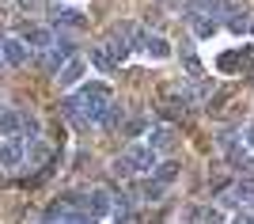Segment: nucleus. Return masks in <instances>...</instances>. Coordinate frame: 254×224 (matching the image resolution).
Masks as SVG:
<instances>
[{"label": "nucleus", "mask_w": 254, "mask_h": 224, "mask_svg": "<svg viewBox=\"0 0 254 224\" xmlns=\"http://www.w3.org/2000/svg\"><path fill=\"white\" fill-rule=\"evenodd\" d=\"M110 103H114V87L106 84V80H87V84H80V87L68 91L64 110H68L76 122H99Z\"/></svg>", "instance_id": "nucleus-1"}, {"label": "nucleus", "mask_w": 254, "mask_h": 224, "mask_svg": "<svg viewBox=\"0 0 254 224\" xmlns=\"http://www.w3.org/2000/svg\"><path fill=\"white\" fill-rule=\"evenodd\" d=\"M156 163H159V156L144 145V141H137V145H129V149L110 163V175H122V179H129V175H144V179H148L152 171H156Z\"/></svg>", "instance_id": "nucleus-2"}, {"label": "nucleus", "mask_w": 254, "mask_h": 224, "mask_svg": "<svg viewBox=\"0 0 254 224\" xmlns=\"http://www.w3.org/2000/svg\"><path fill=\"white\" fill-rule=\"evenodd\" d=\"M0 137L4 141H19V137H38V118L27 110H0Z\"/></svg>", "instance_id": "nucleus-3"}, {"label": "nucleus", "mask_w": 254, "mask_h": 224, "mask_svg": "<svg viewBox=\"0 0 254 224\" xmlns=\"http://www.w3.org/2000/svg\"><path fill=\"white\" fill-rule=\"evenodd\" d=\"M179 175H182V167H179L175 160H163V163H156V171H152V175H148V182L140 186V194H144L148 202H159V198H163V194L171 190V182L179 179Z\"/></svg>", "instance_id": "nucleus-4"}, {"label": "nucleus", "mask_w": 254, "mask_h": 224, "mask_svg": "<svg viewBox=\"0 0 254 224\" xmlns=\"http://www.w3.org/2000/svg\"><path fill=\"white\" fill-rule=\"evenodd\" d=\"M15 38H19L27 50H42V54L50 50L53 42H57V38H53V31H50V27H42V23H23Z\"/></svg>", "instance_id": "nucleus-5"}, {"label": "nucleus", "mask_w": 254, "mask_h": 224, "mask_svg": "<svg viewBox=\"0 0 254 224\" xmlns=\"http://www.w3.org/2000/svg\"><path fill=\"white\" fill-rule=\"evenodd\" d=\"M110 38H114V42H122L129 54H133V50H137V54H144V38H148V34L140 31V23L126 19V23H118L114 31H110Z\"/></svg>", "instance_id": "nucleus-6"}, {"label": "nucleus", "mask_w": 254, "mask_h": 224, "mask_svg": "<svg viewBox=\"0 0 254 224\" xmlns=\"http://www.w3.org/2000/svg\"><path fill=\"white\" fill-rule=\"evenodd\" d=\"M0 61L11 65V69H19V65L31 61V50H27V46H23L15 34H8V38H0Z\"/></svg>", "instance_id": "nucleus-7"}, {"label": "nucleus", "mask_w": 254, "mask_h": 224, "mask_svg": "<svg viewBox=\"0 0 254 224\" xmlns=\"http://www.w3.org/2000/svg\"><path fill=\"white\" fill-rule=\"evenodd\" d=\"M84 73H87V61H84V57L64 61V69L57 73V84H61V91H72V87H80V84H84Z\"/></svg>", "instance_id": "nucleus-8"}, {"label": "nucleus", "mask_w": 254, "mask_h": 224, "mask_svg": "<svg viewBox=\"0 0 254 224\" xmlns=\"http://www.w3.org/2000/svg\"><path fill=\"white\" fill-rule=\"evenodd\" d=\"M72 57H76V46L72 42H53L50 50L42 54V65L50 69V73H61L64 61H72Z\"/></svg>", "instance_id": "nucleus-9"}, {"label": "nucleus", "mask_w": 254, "mask_h": 224, "mask_svg": "<svg viewBox=\"0 0 254 224\" xmlns=\"http://www.w3.org/2000/svg\"><path fill=\"white\" fill-rule=\"evenodd\" d=\"M27 160V145L23 141H0V171H15Z\"/></svg>", "instance_id": "nucleus-10"}, {"label": "nucleus", "mask_w": 254, "mask_h": 224, "mask_svg": "<svg viewBox=\"0 0 254 224\" xmlns=\"http://www.w3.org/2000/svg\"><path fill=\"white\" fill-rule=\"evenodd\" d=\"M50 19L57 23V27H64V31H84V27H87L84 11H80V8H64V4H61V8H50Z\"/></svg>", "instance_id": "nucleus-11"}, {"label": "nucleus", "mask_w": 254, "mask_h": 224, "mask_svg": "<svg viewBox=\"0 0 254 224\" xmlns=\"http://www.w3.org/2000/svg\"><path fill=\"white\" fill-rule=\"evenodd\" d=\"M144 145H148V149L159 156V152H167L171 145H175V133H171L167 126H152L148 133H144Z\"/></svg>", "instance_id": "nucleus-12"}, {"label": "nucleus", "mask_w": 254, "mask_h": 224, "mask_svg": "<svg viewBox=\"0 0 254 224\" xmlns=\"http://www.w3.org/2000/svg\"><path fill=\"white\" fill-rule=\"evenodd\" d=\"M91 65H95L99 73H114L122 61H118V54H114L106 42H99V46H91Z\"/></svg>", "instance_id": "nucleus-13"}, {"label": "nucleus", "mask_w": 254, "mask_h": 224, "mask_svg": "<svg viewBox=\"0 0 254 224\" xmlns=\"http://www.w3.org/2000/svg\"><path fill=\"white\" fill-rule=\"evenodd\" d=\"M186 15H190L193 38H212V34L220 31V19H212V15H197V11H186Z\"/></svg>", "instance_id": "nucleus-14"}, {"label": "nucleus", "mask_w": 254, "mask_h": 224, "mask_svg": "<svg viewBox=\"0 0 254 224\" xmlns=\"http://www.w3.org/2000/svg\"><path fill=\"white\" fill-rule=\"evenodd\" d=\"M220 27H228L232 34H243L247 27H251V15H247L243 8H232V4H228V8H224V19H220Z\"/></svg>", "instance_id": "nucleus-15"}, {"label": "nucleus", "mask_w": 254, "mask_h": 224, "mask_svg": "<svg viewBox=\"0 0 254 224\" xmlns=\"http://www.w3.org/2000/svg\"><path fill=\"white\" fill-rule=\"evenodd\" d=\"M50 152H53V149L46 145V141H38V137H34L31 145H27V160H23V163H31V167H46V163L53 160Z\"/></svg>", "instance_id": "nucleus-16"}, {"label": "nucleus", "mask_w": 254, "mask_h": 224, "mask_svg": "<svg viewBox=\"0 0 254 224\" xmlns=\"http://www.w3.org/2000/svg\"><path fill=\"white\" fill-rule=\"evenodd\" d=\"M144 57H152V61H167V57H171V42H167V38H159V34H148V38H144Z\"/></svg>", "instance_id": "nucleus-17"}, {"label": "nucleus", "mask_w": 254, "mask_h": 224, "mask_svg": "<svg viewBox=\"0 0 254 224\" xmlns=\"http://www.w3.org/2000/svg\"><path fill=\"white\" fill-rule=\"evenodd\" d=\"M224 0H193L190 11H197V15H212V19H224Z\"/></svg>", "instance_id": "nucleus-18"}, {"label": "nucleus", "mask_w": 254, "mask_h": 224, "mask_svg": "<svg viewBox=\"0 0 254 224\" xmlns=\"http://www.w3.org/2000/svg\"><path fill=\"white\" fill-rule=\"evenodd\" d=\"M148 129H152V118H144V114H137V118H129V122H126V133H129V137H144Z\"/></svg>", "instance_id": "nucleus-19"}, {"label": "nucleus", "mask_w": 254, "mask_h": 224, "mask_svg": "<svg viewBox=\"0 0 254 224\" xmlns=\"http://www.w3.org/2000/svg\"><path fill=\"white\" fill-rule=\"evenodd\" d=\"M182 61H186V73H190V76H201V57L193 54L190 46H186V50H182Z\"/></svg>", "instance_id": "nucleus-20"}, {"label": "nucleus", "mask_w": 254, "mask_h": 224, "mask_svg": "<svg viewBox=\"0 0 254 224\" xmlns=\"http://www.w3.org/2000/svg\"><path fill=\"white\" fill-rule=\"evenodd\" d=\"M220 69H224V73H239V69H243V57H239V54H224Z\"/></svg>", "instance_id": "nucleus-21"}, {"label": "nucleus", "mask_w": 254, "mask_h": 224, "mask_svg": "<svg viewBox=\"0 0 254 224\" xmlns=\"http://www.w3.org/2000/svg\"><path fill=\"white\" fill-rule=\"evenodd\" d=\"M99 122H103V126H106V129H114V126H118V122H122V107H114V103H110V107H106V114H103V118H99Z\"/></svg>", "instance_id": "nucleus-22"}, {"label": "nucleus", "mask_w": 254, "mask_h": 224, "mask_svg": "<svg viewBox=\"0 0 254 224\" xmlns=\"http://www.w3.org/2000/svg\"><path fill=\"white\" fill-rule=\"evenodd\" d=\"M243 149H251V152H254V122L243 129Z\"/></svg>", "instance_id": "nucleus-23"}, {"label": "nucleus", "mask_w": 254, "mask_h": 224, "mask_svg": "<svg viewBox=\"0 0 254 224\" xmlns=\"http://www.w3.org/2000/svg\"><path fill=\"white\" fill-rule=\"evenodd\" d=\"M232 224H254V209H247V213H239Z\"/></svg>", "instance_id": "nucleus-24"}, {"label": "nucleus", "mask_w": 254, "mask_h": 224, "mask_svg": "<svg viewBox=\"0 0 254 224\" xmlns=\"http://www.w3.org/2000/svg\"><path fill=\"white\" fill-rule=\"evenodd\" d=\"M64 224H68V221H64Z\"/></svg>", "instance_id": "nucleus-25"}, {"label": "nucleus", "mask_w": 254, "mask_h": 224, "mask_svg": "<svg viewBox=\"0 0 254 224\" xmlns=\"http://www.w3.org/2000/svg\"><path fill=\"white\" fill-rule=\"evenodd\" d=\"M0 110H4V107H0Z\"/></svg>", "instance_id": "nucleus-26"}]
</instances>
